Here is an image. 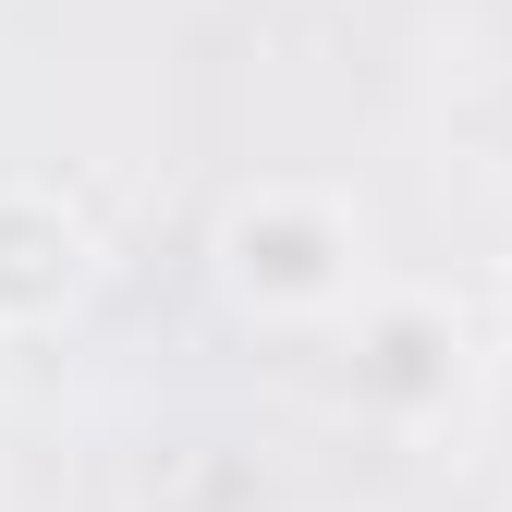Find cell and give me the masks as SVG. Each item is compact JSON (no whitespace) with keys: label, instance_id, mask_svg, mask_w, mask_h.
<instances>
[{"label":"cell","instance_id":"obj_3","mask_svg":"<svg viewBox=\"0 0 512 512\" xmlns=\"http://www.w3.org/2000/svg\"><path fill=\"white\" fill-rule=\"evenodd\" d=\"M452 378H464V342H452L439 305H391V317L354 342V391H378V403H439Z\"/></svg>","mask_w":512,"mask_h":512},{"label":"cell","instance_id":"obj_1","mask_svg":"<svg viewBox=\"0 0 512 512\" xmlns=\"http://www.w3.org/2000/svg\"><path fill=\"white\" fill-rule=\"evenodd\" d=\"M220 269H232L244 305L305 317V305H330V293L354 281V232H342L330 208H305V196H256V208H232V232H220Z\"/></svg>","mask_w":512,"mask_h":512},{"label":"cell","instance_id":"obj_2","mask_svg":"<svg viewBox=\"0 0 512 512\" xmlns=\"http://www.w3.org/2000/svg\"><path fill=\"white\" fill-rule=\"evenodd\" d=\"M74 293H86V232L49 196L0 183V330H37V317H61Z\"/></svg>","mask_w":512,"mask_h":512}]
</instances>
